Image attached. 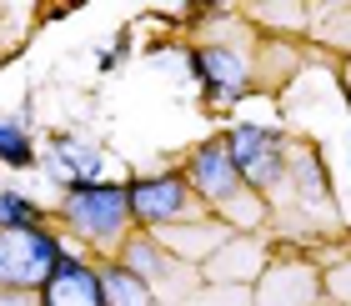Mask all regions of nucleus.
Instances as JSON below:
<instances>
[{"mask_svg": "<svg viewBox=\"0 0 351 306\" xmlns=\"http://www.w3.org/2000/svg\"><path fill=\"white\" fill-rule=\"evenodd\" d=\"M56 236L40 226H21V231H0V292H40L51 281V271L60 261Z\"/></svg>", "mask_w": 351, "mask_h": 306, "instance_id": "nucleus-1", "label": "nucleus"}, {"mask_svg": "<svg viewBox=\"0 0 351 306\" xmlns=\"http://www.w3.org/2000/svg\"><path fill=\"white\" fill-rule=\"evenodd\" d=\"M60 211H66L75 236H86V241H116L125 231V221H131V201H125V186L95 181V186L66 191V206H60Z\"/></svg>", "mask_w": 351, "mask_h": 306, "instance_id": "nucleus-2", "label": "nucleus"}, {"mask_svg": "<svg viewBox=\"0 0 351 306\" xmlns=\"http://www.w3.org/2000/svg\"><path fill=\"white\" fill-rule=\"evenodd\" d=\"M125 201H131V216L146 221V226H171V221H191L196 216V201H191L186 176H141V181L125 186Z\"/></svg>", "mask_w": 351, "mask_h": 306, "instance_id": "nucleus-3", "label": "nucleus"}, {"mask_svg": "<svg viewBox=\"0 0 351 306\" xmlns=\"http://www.w3.org/2000/svg\"><path fill=\"white\" fill-rule=\"evenodd\" d=\"M226 151L236 161V171H241V181L256 186V191L281 181V171H286V146H281V136L271 131V126H236Z\"/></svg>", "mask_w": 351, "mask_h": 306, "instance_id": "nucleus-4", "label": "nucleus"}, {"mask_svg": "<svg viewBox=\"0 0 351 306\" xmlns=\"http://www.w3.org/2000/svg\"><path fill=\"white\" fill-rule=\"evenodd\" d=\"M191 186L201 191L206 201L226 206L241 196V171H236V161L226 151V141H206V146H196V156H191Z\"/></svg>", "mask_w": 351, "mask_h": 306, "instance_id": "nucleus-5", "label": "nucleus"}, {"mask_svg": "<svg viewBox=\"0 0 351 306\" xmlns=\"http://www.w3.org/2000/svg\"><path fill=\"white\" fill-rule=\"evenodd\" d=\"M40 306H106V286L101 271H90L75 256H60L51 281L40 286Z\"/></svg>", "mask_w": 351, "mask_h": 306, "instance_id": "nucleus-6", "label": "nucleus"}, {"mask_svg": "<svg viewBox=\"0 0 351 306\" xmlns=\"http://www.w3.org/2000/svg\"><path fill=\"white\" fill-rule=\"evenodd\" d=\"M196 75H201V86L211 91L216 101L246 95V66H241L236 51H226V45H201L196 51Z\"/></svg>", "mask_w": 351, "mask_h": 306, "instance_id": "nucleus-7", "label": "nucleus"}, {"mask_svg": "<svg viewBox=\"0 0 351 306\" xmlns=\"http://www.w3.org/2000/svg\"><path fill=\"white\" fill-rule=\"evenodd\" d=\"M51 161H56V176L60 181H71V191L75 186H95L101 181V151L95 146H86L81 136H56L51 141Z\"/></svg>", "mask_w": 351, "mask_h": 306, "instance_id": "nucleus-8", "label": "nucleus"}, {"mask_svg": "<svg viewBox=\"0 0 351 306\" xmlns=\"http://www.w3.org/2000/svg\"><path fill=\"white\" fill-rule=\"evenodd\" d=\"M101 286H106V306H156L151 281H141L136 271H125V266L101 271Z\"/></svg>", "mask_w": 351, "mask_h": 306, "instance_id": "nucleus-9", "label": "nucleus"}, {"mask_svg": "<svg viewBox=\"0 0 351 306\" xmlns=\"http://www.w3.org/2000/svg\"><path fill=\"white\" fill-rule=\"evenodd\" d=\"M0 161L5 166H30L36 161V151H30V136H25V126L15 121V116H0Z\"/></svg>", "mask_w": 351, "mask_h": 306, "instance_id": "nucleus-10", "label": "nucleus"}, {"mask_svg": "<svg viewBox=\"0 0 351 306\" xmlns=\"http://www.w3.org/2000/svg\"><path fill=\"white\" fill-rule=\"evenodd\" d=\"M21 226H40L36 201L21 191H0V231H21Z\"/></svg>", "mask_w": 351, "mask_h": 306, "instance_id": "nucleus-11", "label": "nucleus"}, {"mask_svg": "<svg viewBox=\"0 0 351 306\" xmlns=\"http://www.w3.org/2000/svg\"><path fill=\"white\" fill-rule=\"evenodd\" d=\"M0 306H40V292H0Z\"/></svg>", "mask_w": 351, "mask_h": 306, "instance_id": "nucleus-12", "label": "nucleus"}]
</instances>
